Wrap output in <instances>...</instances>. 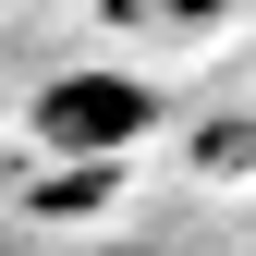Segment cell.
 Segmentation results:
<instances>
[{
  "label": "cell",
  "instance_id": "obj_1",
  "mask_svg": "<svg viewBox=\"0 0 256 256\" xmlns=\"http://www.w3.org/2000/svg\"><path fill=\"white\" fill-rule=\"evenodd\" d=\"M146 122H158V86L146 74H110V61L37 86V146H61V158H122Z\"/></svg>",
  "mask_w": 256,
  "mask_h": 256
}]
</instances>
